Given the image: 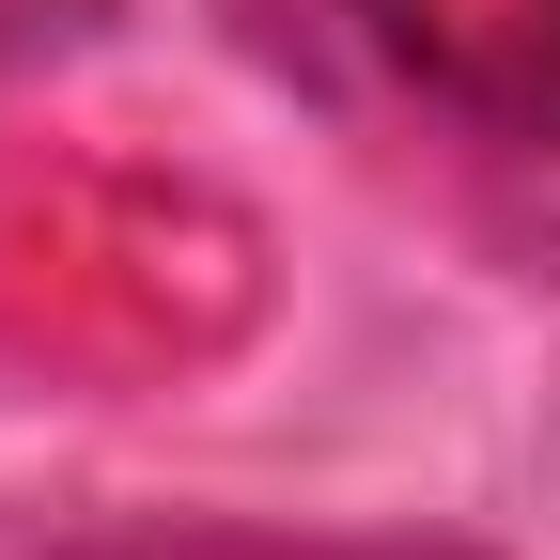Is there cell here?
<instances>
[{
  "label": "cell",
  "instance_id": "cell-1",
  "mask_svg": "<svg viewBox=\"0 0 560 560\" xmlns=\"http://www.w3.org/2000/svg\"><path fill=\"white\" fill-rule=\"evenodd\" d=\"M359 16L420 94H452L467 125L560 156V0H359Z\"/></svg>",
  "mask_w": 560,
  "mask_h": 560
}]
</instances>
